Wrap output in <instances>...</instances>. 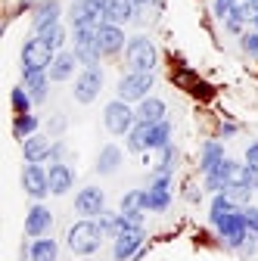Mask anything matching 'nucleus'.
<instances>
[{
  "label": "nucleus",
  "mask_w": 258,
  "mask_h": 261,
  "mask_svg": "<svg viewBox=\"0 0 258 261\" xmlns=\"http://www.w3.org/2000/svg\"><path fill=\"white\" fill-rule=\"evenodd\" d=\"M118 165H121V149L118 146H103L100 149V159H96V171L100 174H112V171H118Z\"/></svg>",
  "instance_id": "nucleus-23"
},
{
  "label": "nucleus",
  "mask_w": 258,
  "mask_h": 261,
  "mask_svg": "<svg viewBox=\"0 0 258 261\" xmlns=\"http://www.w3.org/2000/svg\"><path fill=\"white\" fill-rule=\"evenodd\" d=\"M50 140H44V137H28V140H22V152H25V162H38V165H41V162L44 159H50Z\"/></svg>",
  "instance_id": "nucleus-18"
},
{
  "label": "nucleus",
  "mask_w": 258,
  "mask_h": 261,
  "mask_svg": "<svg viewBox=\"0 0 258 261\" xmlns=\"http://www.w3.org/2000/svg\"><path fill=\"white\" fill-rule=\"evenodd\" d=\"M240 4V0H215V13L221 16V19H227L230 16V10Z\"/></svg>",
  "instance_id": "nucleus-35"
},
{
  "label": "nucleus",
  "mask_w": 258,
  "mask_h": 261,
  "mask_svg": "<svg viewBox=\"0 0 258 261\" xmlns=\"http://www.w3.org/2000/svg\"><path fill=\"white\" fill-rule=\"evenodd\" d=\"M22 187H25V193L31 196V199H44V196L50 193V177H47V171L38 165V162H28V165H25Z\"/></svg>",
  "instance_id": "nucleus-9"
},
{
  "label": "nucleus",
  "mask_w": 258,
  "mask_h": 261,
  "mask_svg": "<svg viewBox=\"0 0 258 261\" xmlns=\"http://www.w3.org/2000/svg\"><path fill=\"white\" fill-rule=\"evenodd\" d=\"M152 84H156L152 72H131V75H124L118 81V100L140 103V100H146V93L152 90Z\"/></svg>",
  "instance_id": "nucleus-3"
},
{
  "label": "nucleus",
  "mask_w": 258,
  "mask_h": 261,
  "mask_svg": "<svg viewBox=\"0 0 258 261\" xmlns=\"http://www.w3.org/2000/svg\"><path fill=\"white\" fill-rule=\"evenodd\" d=\"M243 47H246V53L258 56V31H252V35H246V38H243Z\"/></svg>",
  "instance_id": "nucleus-36"
},
{
  "label": "nucleus",
  "mask_w": 258,
  "mask_h": 261,
  "mask_svg": "<svg viewBox=\"0 0 258 261\" xmlns=\"http://www.w3.org/2000/svg\"><path fill=\"white\" fill-rule=\"evenodd\" d=\"M31 93L25 90V87H16L13 90V109H16V115H28V109H31Z\"/></svg>",
  "instance_id": "nucleus-31"
},
{
  "label": "nucleus",
  "mask_w": 258,
  "mask_h": 261,
  "mask_svg": "<svg viewBox=\"0 0 258 261\" xmlns=\"http://www.w3.org/2000/svg\"><path fill=\"white\" fill-rule=\"evenodd\" d=\"M230 212H237V202L230 199L227 193H218L215 199H212V215H209V218H212V224H218L221 218H227Z\"/></svg>",
  "instance_id": "nucleus-27"
},
{
  "label": "nucleus",
  "mask_w": 258,
  "mask_h": 261,
  "mask_svg": "<svg viewBox=\"0 0 258 261\" xmlns=\"http://www.w3.org/2000/svg\"><path fill=\"white\" fill-rule=\"evenodd\" d=\"M38 38H44L53 50H59L62 44H66V28H62V25H53V28H47V31H41V35Z\"/></svg>",
  "instance_id": "nucleus-32"
},
{
  "label": "nucleus",
  "mask_w": 258,
  "mask_h": 261,
  "mask_svg": "<svg viewBox=\"0 0 258 261\" xmlns=\"http://www.w3.org/2000/svg\"><path fill=\"white\" fill-rule=\"evenodd\" d=\"M103 246V230L96 227V221H78L69 230V249L75 255H93Z\"/></svg>",
  "instance_id": "nucleus-1"
},
{
  "label": "nucleus",
  "mask_w": 258,
  "mask_h": 261,
  "mask_svg": "<svg viewBox=\"0 0 258 261\" xmlns=\"http://www.w3.org/2000/svg\"><path fill=\"white\" fill-rule=\"evenodd\" d=\"M103 124L109 134H131V127L137 124V112H131L124 100H112L103 109Z\"/></svg>",
  "instance_id": "nucleus-4"
},
{
  "label": "nucleus",
  "mask_w": 258,
  "mask_h": 261,
  "mask_svg": "<svg viewBox=\"0 0 258 261\" xmlns=\"http://www.w3.org/2000/svg\"><path fill=\"white\" fill-rule=\"evenodd\" d=\"M56 50L44 41V38H31L25 41L22 47V72H47L50 65H53V56Z\"/></svg>",
  "instance_id": "nucleus-2"
},
{
  "label": "nucleus",
  "mask_w": 258,
  "mask_h": 261,
  "mask_svg": "<svg viewBox=\"0 0 258 261\" xmlns=\"http://www.w3.org/2000/svg\"><path fill=\"white\" fill-rule=\"evenodd\" d=\"M252 22H255V31H258V7H255V19Z\"/></svg>",
  "instance_id": "nucleus-40"
},
{
  "label": "nucleus",
  "mask_w": 258,
  "mask_h": 261,
  "mask_svg": "<svg viewBox=\"0 0 258 261\" xmlns=\"http://www.w3.org/2000/svg\"><path fill=\"white\" fill-rule=\"evenodd\" d=\"M100 47H96V28H75V59L84 65H96L100 62Z\"/></svg>",
  "instance_id": "nucleus-8"
},
{
  "label": "nucleus",
  "mask_w": 258,
  "mask_h": 261,
  "mask_svg": "<svg viewBox=\"0 0 258 261\" xmlns=\"http://www.w3.org/2000/svg\"><path fill=\"white\" fill-rule=\"evenodd\" d=\"M103 90V69L100 65H87V69L75 78V100L78 103H93Z\"/></svg>",
  "instance_id": "nucleus-7"
},
{
  "label": "nucleus",
  "mask_w": 258,
  "mask_h": 261,
  "mask_svg": "<svg viewBox=\"0 0 258 261\" xmlns=\"http://www.w3.org/2000/svg\"><path fill=\"white\" fill-rule=\"evenodd\" d=\"M62 155H66V146H62V143H53V149H50V159H53V162H62Z\"/></svg>",
  "instance_id": "nucleus-38"
},
{
  "label": "nucleus",
  "mask_w": 258,
  "mask_h": 261,
  "mask_svg": "<svg viewBox=\"0 0 258 261\" xmlns=\"http://www.w3.org/2000/svg\"><path fill=\"white\" fill-rule=\"evenodd\" d=\"M246 4H252V7H258V0H246Z\"/></svg>",
  "instance_id": "nucleus-41"
},
{
  "label": "nucleus",
  "mask_w": 258,
  "mask_h": 261,
  "mask_svg": "<svg viewBox=\"0 0 258 261\" xmlns=\"http://www.w3.org/2000/svg\"><path fill=\"white\" fill-rule=\"evenodd\" d=\"M168 137H171V124L168 121H156L152 130H149V149H165Z\"/></svg>",
  "instance_id": "nucleus-28"
},
{
  "label": "nucleus",
  "mask_w": 258,
  "mask_h": 261,
  "mask_svg": "<svg viewBox=\"0 0 258 261\" xmlns=\"http://www.w3.org/2000/svg\"><path fill=\"white\" fill-rule=\"evenodd\" d=\"M218 233H221V240L227 243L230 249H240V246H246V240H249V227H246V215L237 208V212H230L227 218H221L218 224Z\"/></svg>",
  "instance_id": "nucleus-6"
},
{
  "label": "nucleus",
  "mask_w": 258,
  "mask_h": 261,
  "mask_svg": "<svg viewBox=\"0 0 258 261\" xmlns=\"http://www.w3.org/2000/svg\"><path fill=\"white\" fill-rule=\"evenodd\" d=\"M25 75V90L31 93V100L35 103H44L47 100V72H22Z\"/></svg>",
  "instance_id": "nucleus-21"
},
{
  "label": "nucleus",
  "mask_w": 258,
  "mask_h": 261,
  "mask_svg": "<svg viewBox=\"0 0 258 261\" xmlns=\"http://www.w3.org/2000/svg\"><path fill=\"white\" fill-rule=\"evenodd\" d=\"M149 130H152L149 121H137V124L131 127V134H127V149H131V152L149 149Z\"/></svg>",
  "instance_id": "nucleus-22"
},
{
  "label": "nucleus",
  "mask_w": 258,
  "mask_h": 261,
  "mask_svg": "<svg viewBox=\"0 0 258 261\" xmlns=\"http://www.w3.org/2000/svg\"><path fill=\"white\" fill-rule=\"evenodd\" d=\"M56 255H59L56 240H44V237H38L35 243H31V261H56Z\"/></svg>",
  "instance_id": "nucleus-25"
},
{
  "label": "nucleus",
  "mask_w": 258,
  "mask_h": 261,
  "mask_svg": "<svg viewBox=\"0 0 258 261\" xmlns=\"http://www.w3.org/2000/svg\"><path fill=\"white\" fill-rule=\"evenodd\" d=\"M75 65H78L75 53H56V59H53L47 75H50V81H69L72 72H75Z\"/></svg>",
  "instance_id": "nucleus-17"
},
{
  "label": "nucleus",
  "mask_w": 258,
  "mask_h": 261,
  "mask_svg": "<svg viewBox=\"0 0 258 261\" xmlns=\"http://www.w3.org/2000/svg\"><path fill=\"white\" fill-rule=\"evenodd\" d=\"M246 165H249L252 171H258V143H252V146L246 149Z\"/></svg>",
  "instance_id": "nucleus-37"
},
{
  "label": "nucleus",
  "mask_w": 258,
  "mask_h": 261,
  "mask_svg": "<svg viewBox=\"0 0 258 261\" xmlns=\"http://www.w3.org/2000/svg\"><path fill=\"white\" fill-rule=\"evenodd\" d=\"M243 215H246V227H249V237H252V240H258V208L246 205V208H243Z\"/></svg>",
  "instance_id": "nucleus-34"
},
{
  "label": "nucleus",
  "mask_w": 258,
  "mask_h": 261,
  "mask_svg": "<svg viewBox=\"0 0 258 261\" xmlns=\"http://www.w3.org/2000/svg\"><path fill=\"white\" fill-rule=\"evenodd\" d=\"M100 221H96V227L103 230V237H118V233H124L127 230V221H124V215H112V212H103V215H96Z\"/></svg>",
  "instance_id": "nucleus-24"
},
{
  "label": "nucleus",
  "mask_w": 258,
  "mask_h": 261,
  "mask_svg": "<svg viewBox=\"0 0 258 261\" xmlns=\"http://www.w3.org/2000/svg\"><path fill=\"white\" fill-rule=\"evenodd\" d=\"M59 25V0H44V4L35 10V31L41 35V31Z\"/></svg>",
  "instance_id": "nucleus-16"
},
{
  "label": "nucleus",
  "mask_w": 258,
  "mask_h": 261,
  "mask_svg": "<svg viewBox=\"0 0 258 261\" xmlns=\"http://www.w3.org/2000/svg\"><path fill=\"white\" fill-rule=\"evenodd\" d=\"M50 224H53L50 208L35 205V208L28 212V218H25V233H28V237H44V233L50 230Z\"/></svg>",
  "instance_id": "nucleus-15"
},
{
  "label": "nucleus",
  "mask_w": 258,
  "mask_h": 261,
  "mask_svg": "<svg viewBox=\"0 0 258 261\" xmlns=\"http://www.w3.org/2000/svg\"><path fill=\"white\" fill-rule=\"evenodd\" d=\"M171 174H156L152 187L146 190V208L149 212H165L171 205Z\"/></svg>",
  "instance_id": "nucleus-10"
},
{
  "label": "nucleus",
  "mask_w": 258,
  "mask_h": 261,
  "mask_svg": "<svg viewBox=\"0 0 258 261\" xmlns=\"http://www.w3.org/2000/svg\"><path fill=\"white\" fill-rule=\"evenodd\" d=\"M103 205H106V196L100 187H84L78 196H75V208L78 215H103Z\"/></svg>",
  "instance_id": "nucleus-13"
},
{
  "label": "nucleus",
  "mask_w": 258,
  "mask_h": 261,
  "mask_svg": "<svg viewBox=\"0 0 258 261\" xmlns=\"http://www.w3.org/2000/svg\"><path fill=\"white\" fill-rule=\"evenodd\" d=\"M131 4H134V7H146V4H149V0H131Z\"/></svg>",
  "instance_id": "nucleus-39"
},
{
  "label": "nucleus",
  "mask_w": 258,
  "mask_h": 261,
  "mask_svg": "<svg viewBox=\"0 0 258 261\" xmlns=\"http://www.w3.org/2000/svg\"><path fill=\"white\" fill-rule=\"evenodd\" d=\"M146 208V190H131V193H124V199H121V215L127 212H143Z\"/></svg>",
  "instance_id": "nucleus-30"
},
{
  "label": "nucleus",
  "mask_w": 258,
  "mask_h": 261,
  "mask_svg": "<svg viewBox=\"0 0 258 261\" xmlns=\"http://www.w3.org/2000/svg\"><path fill=\"white\" fill-rule=\"evenodd\" d=\"M221 162H224V146H221V143H215V140H212V143H205V146H202V165H199V168H202V174L215 171Z\"/></svg>",
  "instance_id": "nucleus-26"
},
{
  "label": "nucleus",
  "mask_w": 258,
  "mask_h": 261,
  "mask_svg": "<svg viewBox=\"0 0 258 261\" xmlns=\"http://www.w3.org/2000/svg\"><path fill=\"white\" fill-rule=\"evenodd\" d=\"M96 47H100L103 56H115L124 47V31H121V25L103 22L100 28H96Z\"/></svg>",
  "instance_id": "nucleus-11"
},
{
  "label": "nucleus",
  "mask_w": 258,
  "mask_h": 261,
  "mask_svg": "<svg viewBox=\"0 0 258 261\" xmlns=\"http://www.w3.org/2000/svg\"><path fill=\"white\" fill-rule=\"evenodd\" d=\"M224 193H227L237 205H249V199H252V187H227Z\"/></svg>",
  "instance_id": "nucleus-33"
},
{
  "label": "nucleus",
  "mask_w": 258,
  "mask_h": 261,
  "mask_svg": "<svg viewBox=\"0 0 258 261\" xmlns=\"http://www.w3.org/2000/svg\"><path fill=\"white\" fill-rule=\"evenodd\" d=\"M140 246H143V227H127L124 233L115 237V249H112V255H115V261H127L131 255H137Z\"/></svg>",
  "instance_id": "nucleus-12"
},
{
  "label": "nucleus",
  "mask_w": 258,
  "mask_h": 261,
  "mask_svg": "<svg viewBox=\"0 0 258 261\" xmlns=\"http://www.w3.org/2000/svg\"><path fill=\"white\" fill-rule=\"evenodd\" d=\"M47 177H50V193H53V196L69 193L72 184H75V171L66 165V162H53L50 171H47Z\"/></svg>",
  "instance_id": "nucleus-14"
},
{
  "label": "nucleus",
  "mask_w": 258,
  "mask_h": 261,
  "mask_svg": "<svg viewBox=\"0 0 258 261\" xmlns=\"http://www.w3.org/2000/svg\"><path fill=\"white\" fill-rule=\"evenodd\" d=\"M131 16H134L131 0H106V22L121 25V22H131Z\"/></svg>",
  "instance_id": "nucleus-20"
},
{
  "label": "nucleus",
  "mask_w": 258,
  "mask_h": 261,
  "mask_svg": "<svg viewBox=\"0 0 258 261\" xmlns=\"http://www.w3.org/2000/svg\"><path fill=\"white\" fill-rule=\"evenodd\" d=\"M124 53H127L131 72H152L156 69V44L149 38H131Z\"/></svg>",
  "instance_id": "nucleus-5"
},
{
  "label": "nucleus",
  "mask_w": 258,
  "mask_h": 261,
  "mask_svg": "<svg viewBox=\"0 0 258 261\" xmlns=\"http://www.w3.org/2000/svg\"><path fill=\"white\" fill-rule=\"evenodd\" d=\"M137 121H149V124L165 121V103L156 100V96H146V100H140V106H137Z\"/></svg>",
  "instance_id": "nucleus-19"
},
{
  "label": "nucleus",
  "mask_w": 258,
  "mask_h": 261,
  "mask_svg": "<svg viewBox=\"0 0 258 261\" xmlns=\"http://www.w3.org/2000/svg\"><path fill=\"white\" fill-rule=\"evenodd\" d=\"M13 130H16V137L19 140H28V137H35V130H38V118L35 115H16V121H13Z\"/></svg>",
  "instance_id": "nucleus-29"
}]
</instances>
